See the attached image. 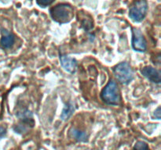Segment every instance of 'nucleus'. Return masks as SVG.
I'll return each instance as SVG.
<instances>
[{
  "mask_svg": "<svg viewBox=\"0 0 161 150\" xmlns=\"http://www.w3.org/2000/svg\"><path fill=\"white\" fill-rule=\"evenodd\" d=\"M52 19L61 24L69 23L73 18V8L66 3H61L53 6L50 10Z\"/></svg>",
  "mask_w": 161,
  "mask_h": 150,
  "instance_id": "nucleus-1",
  "label": "nucleus"
},
{
  "mask_svg": "<svg viewBox=\"0 0 161 150\" xmlns=\"http://www.w3.org/2000/svg\"><path fill=\"white\" fill-rule=\"evenodd\" d=\"M2 36L1 40H0V45L3 48H12L15 42V35L13 33L6 31V29L2 30Z\"/></svg>",
  "mask_w": 161,
  "mask_h": 150,
  "instance_id": "nucleus-8",
  "label": "nucleus"
},
{
  "mask_svg": "<svg viewBox=\"0 0 161 150\" xmlns=\"http://www.w3.org/2000/svg\"><path fill=\"white\" fill-rule=\"evenodd\" d=\"M70 134L75 140L79 141V142H85L86 140V138H87V134H86V132L79 131V130L75 129V128L71 130Z\"/></svg>",
  "mask_w": 161,
  "mask_h": 150,
  "instance_id": "nucleus-11",
  "label": "nucleus"
},
{
  "mask_svg": "<svg viewBox=\"0 0 161 150\" xmlns=\"http://www.w3.org/2000/svg\"><path fill=\"white\" fill-rule=\"evenodd\" d=\"M133 150H149V147L148 144L143 141H138L134 145Z\"/></svg>",
  "mask_w": 161,
  "mask_h": 150,
  "instance_id": "nucleus-12",
  "label": "nucleus"
},
{
  "mask_svg": "<svg viewBox=\"0 0 161 150\" xmlns=\"http://www.w3.org/2000/svg\"><path fill=\"white\" fill-rule=\"evenodd\" d=\"M141 73L145 78L155 84H160L161 81V73L159 70L152 66H146L141 70Z\"/></svg>",
  "mask_w": 161,
  "mask_h": 150,
  "instance_id": "nucleus-6",
  "label": "nucleus"
},
{
  "mask_svg": "<svg viewBox=\"0 0 161 150\" xmlns=\"http://www.w3.org/2000/svg\"><path fill=\"white\" fill-rule=\"evenodd\" d=\"M75 112V106L72 102H69L63 109L61 114V119L62 120H67Z\"/></svg>",
  "mask_w": 161,
  "mask_h": 150,
  "instance_id": "nucleus-9",
  "label": "nucleus"
},
{
  "mask_svg": "<svg viewBox=\"0 0 161 150\" xmlns=\"http://www.w3.org/2000/svg\"><path fill=\"white\" fill-rule=\"evenodd\" d=\"M131 45L135 51L142 52L147 49V42L142 31L138 28H134L132 29Z\"/></svg>",
  "mask_w": 161,
  "mask_h": 150,
  "instance_id": "nucleus-5",
  "label": "nucleus"
},
{
  "mask_svg": "<svg viewBox=\"0 0 161 150\" xmlns=\"http://www.w3.org/2000/svg\"><path fill=\"white\" fill-rule=\"evenodd\" d=\"M17 117L23 122H30V120H32L33 115L31 112V111H29L27 109H25L18 111L17 112Z\"/></svg>",
  "mask_w": 161,
  "mask_h": 150,
  "instance_id": "nucleus-10",
  "label": "nucleus"
},
{
  "mask_svg": "<svg viewBox=\"0 0 161 150\" xmlns=\"http://www.w3.org/2000/svg\"><path fill=\"white\" fill-rule=\"evenodd\" d=\"M101 98L108 105L116 106L120 102V95L117 84L113 80H110L102 90Z\"/></svg>",
  "mask_w": 161,
  "mask_h": 150,
  "instance_id": "nucleus-2",
  "label": "nucleus"
},
{
  "mask_svg": "<svg viewBox=\"0 0 161 150\" xmlns=\"http://www.w3.org/2000/svg\"><path fill=\"white\" fill-rule=\"evenodd\" d=\"M6 133V128H4L3 127L0 126V138H2L3 136H5Z\"/></svg>",
  "mask_w": 161,
  "mask_h": 150,
  "instance_id": "nucleus-14",
  "label": "nucleus"
},
{
  "mask_svg": "<svg viewBox=\"0 0 161 150\" xmlns=\"http://www.w3.org/2000/svg\"><path fill=\"white\" fill-rule=\"evenodd\" d=\"M54 1L55 0H37V3L41 7H47L51 5Z\"/></svg>",
  "mask_w": 161,
  "mask_h": 150,
  "instance_id": "nucleus-13",
  "label": "nucleus"
},
{
  "mask_svg": "<svg viewBox=\"0 0 161 150\" xmlns=\"http://www.w3.org/2000/svg\"><path fill=\"white\" fill-rule=\"evenodd\" d=\"M60 62H61V67L64 68L65 71L70 73H73L76 70L77 61L75 58L70 57L66 55H61Z\"/></svg>",
  "mask_w": 161,
  "mask_h": 150,
  "instance_id": "nucleus-7",
  "label": "nucleus"
},
{
  "mask_svg": "<svg viewBox=\"0 0 161 150\" xmlns=\"http://www.w3.org/2000/svg\"><path fill=\"white\" fill-rule=\"evenodd\" d=\"M113 73L121 84H128L134 79L133 70L130 64L126 62L117 64L113 68Z\"/></svg>",
  "mask_w": 161,
  "mask_h": 150,
  "instance_id": "nucleus-3",
  "label": "nucleus"
},
{
  "mask_svg": "<svg viewBox=\"0 0 161 150\" xmlns=\"http://www.w3.org/2000/svg\"><path fill=\"white\" fill-rule=\"evenodd\" d=\"M148 12V2L146 0H137L129 9V17L133 21L141 22L146 17Z\"/></svg>",
  "mask_w": 161,
  "mask_h": 150,
  "instance_id": "nucleus-4",
  "label": "nucleus"
},
{
  "mask_svg": "<svg viewBox=\"0 0 161 150\" xmlns=\"http://www.w3.org/2000/svg\"><path fill=\"white\" fill-rule=\"evenodd\" d=\"M160 107H158L157 109V110L155 111V113H154V115H155L156 117H157V119H160Z\"/></svg>",
  "mask_w": 161,
  "mask_h": 150,
  "instance_id": "nucleus-15",
  "label": "nucleus"
}]
</instances>
